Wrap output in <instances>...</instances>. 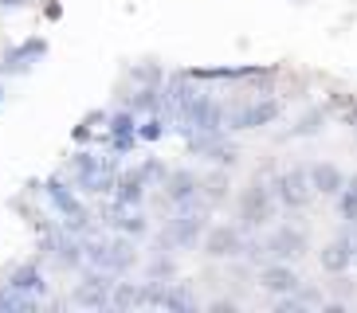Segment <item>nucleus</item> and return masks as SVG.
<instances>
[{
    "label": "nucleus",
    "mask_w": 357,
    "mask_h": 313,
    "mask_svg": "<svg viewBox=\"0 0 357 313\" xmlns=\"http://www.w3.org/2000/svg\"><path fill=\"white\" fill-rule=\"evenodd\" d=\"M263 278H267V286H275V290H291V286H294V278L287 271H279V266H275V271H267Z\"/></svg>",
    "instance_id": "nucleus-15"
},
{
    "label": "nucleus",
    "mask_w": 357,
    "mask_h": 313,
    "mask_svg": "<svg viewBox=\"0 0 357 313\" xmlns=\"http://www.w3.org/2000/svg\"><path fill=\"white\" fill-rule=\"evenodd\" d=\"M114 231H118V235H130V239H137V243L149 239V235H153L149 211H146V208H122V216H118Z\"/></svg>",
    "instance_id": "nucleus-7"
},
{
    "label": "nucleus",
    "mask_w": 357,
    "mask_h": 313,
    "mask_svg": "<svg viewBox=\"0 0 357 313\" xmlns=\"http://www.w3.org/2000/svg\"><path fill=\"white\" fill-rule=\"evenodd\" d=\"M134 168H137V177L146 180L149 188H158L161 180H165V172H169V165L161 161V156H146V161H137Z\"/></svg>",
    "instance_id": "nucleus-13"
},
{
    "label": "nucleus",
    "mask_w": 357,
    "mask_h": 313,
    "mask_svg": "<svg viewBox=\"0 0 357 313\" xmlns=\"http://www.w3.org/2000/svg\"><path fill=\"white\" fill-rule=\"evenodd\" d=\"M43 16H47V20H59V16H63V4H59V0H47V4H43Z\"/></svg>",
    "instance_id": "nucleus-16"
},
{
    "label": "nucleus",
    "mask_w": 357,
    "mask_h": 313,
    "mask_svg": "<svg viewBox=\"0 0 357 313\" xmlns=\"http://www.w3.org/2000/svg\"><path fill=\"white\" fill-rule=\"evenodd\" d=\"M177 274V259H173V250L158 247V250H149V259H146V278L149 282H169Z\"/></svg>",
    "instance_id": "nucleus-10"
},
{
    "label": "nucleus",
    "mask_w": 357,
    "mask_h": 313,
    "mask_svg": "<svg viewBox=\"0 0 357 313\" xmlns=\"http://www.w3.org/2000/svg\"><path fill=\"white\" fill-rule=\"evenodd\" d=\"M165 134H169V118H165V114L137 118V145H158Z\"/></svg>",
    "instance_id": "nucleus-11"
},
{
    "label": "nucleus",
    "mask_w": 357,
    "mask_h": 313,
    "mask_svg": "<svg viewBox=\"0 0 357 313\" xmlns=\"http://www.w3.org/2000/svg\"><path fill=\"white\" fill-rule=\"evenodd\" d=\"M122 83H130V86H161L165 83V71H161L153 59H142V63H130L126 67Z\"/></svg>",
    "instance_id": "nucleus-9"
},
{
    "label": "nucleus",
    "mask_w": 357,
    "mask_h": 313,
    "mask_svg": "<svg viewBox=\"0 0 357 313\" xmlns=\"http://www.w3.org/2000/svg\"><path fill=\"white\" fill-rule=\"evenodd\" d=\"M4 94H8V86H4V79H0V106H4Z\"/></svg>",
    "instance_id": "nucleus-17"
},
{
    "label": "nucleus",
    "mask_w": 357,
    "mask_h": 313,
    "mask_svg": "<svg viewBox=\"0 0 357 313\" xmlns=\"http://www.w3.org/2000/svg\"><path fill=\"white\" fill-rule=\"evenodd\" d=\"M110 286H114V274L110 271L83 266L71 282L67 305H79V310H110Z\"/></svg>",
    "instance_id": "nucleus-1"
},
{
    "label": "nucleus",
    "mask_w": 357,
    "mask_h": 313,
    "mask_svg": "<svg viewBox=\"0 0 357 313\" xmlns=\"http://www.w3.org/2000/svg\"><path fill=\"white\" fill-rule=\"evenodd\" d=\"M106 114H110V106L86 110V114L75 122V129H71V141H75V145H91V141H98V129L106 125Z\"/></svg>",
    "instance_id": "nucleus-8"
},
{
    "label": "nucleus",
    "mask_w": 357,
    "mask_h": 313,
    "mask_svg": "<svg viewBox=\"0 0 357 313\" xmlns=\"http://www.w3.org/2000/svg\"><path fill=\"white\" fill-rule=\"evenodd\" d=\"M102 149L118 161H126L130 153L137 149V114L126 110V106H110V114H106V125H102Z\"/></svg>",
    "instance_id": "nucleus-2"
},
{
    "label": "nucleus",
    "mask_w": 357,
    "mask_h": 313,
    "mask_svg": "<svg viewBox=\"0 0 357 313\" xmlns=\"http://www.w3.org/2000/svg\"><path fill=\"white\" fill-rule=\"evenodd\" d=\"M110 200H114L118 208H146L149 204V184L137 177V168L126 165V161H122V168H118V180H114Z\"/></svg>",
    "instance_id": "nucleus-6"
},
{
    "label": "nucleus",
    "mask_w": 357,
    "mask_h": 313,
    "mask_svg": "<svg viewBox=\"0 0 357 313\" xmlns=\"http://www.w3.org/2000/svg\"><path fill=\"white\" fill-rule=\"evenodd\" d=\"M110 310H137V282L130 274L114 278V286H110Z\"/></svg>",
    "instance_id": "nucleus-12"
},
{
    "label": "nucleus",
    "mask_w": 357,
    "mask_h": 313,
    "mask_svg": "<svg viewBox=\"0 0 357 313\" xmlns=\"http://www.w3.org/2000/svg\"><path fill=\"white\" fill-rule=\"evenodd\" d=\"M47 40L43 35H28L24 43H12L8 51L0 55V79L8 83V79H20V74H32L43 59H47Z\"/></svg>",
    "instance_id": "nucleus-3"
},
{
    "label": "nucleus",
    "mask_w": 357,
    "mask_h": 313,
    "mask_svg": "<svg viewBox=\"0 0 357 313\" xmlns=\"http://www.w3.org/2000/svg\"><path fill=\"white\" fill-rule=\"evenodd\" d=\"M161 196L169 200V208H197L200 200V177L192 172V168H169L165 180H161Z\"/></svg>",
    "instance_id": "nucleus-5"
},
{
    "label": "nucleus",
    "mask_w": 357,
    "mask_h": 313,
    "mask_svg": "<svg viewBox=\"0 0 357 313\" xmlns=\"http://www.w3.org/2000/svg\"><path fill=\"white\" fill-rule=\"evenodd\" d=\"M4 286L16 294H32V298H47L52 294V278H47V266H43L40 259H20V262H12L8 271H4Z\"/></svg>",
    "instance_id": "nucleus-4"
},
{
    "label": "nucleus",
    "mask_w": 357,
    "mask_h": 313,
    "mask_svg": "<svg viewBox=\"0 0 357 313\" xmlns=\"http://www.w3.org/2000/svg\"><path fill=\"white\" fill-rule=\"evenodd\" d=\"M204 247H208V255H231V247H236V235H231L228 227H216L204 239Z\"/></svg>",
    "instance_id": "nucleus-14"
}]
</instances>
